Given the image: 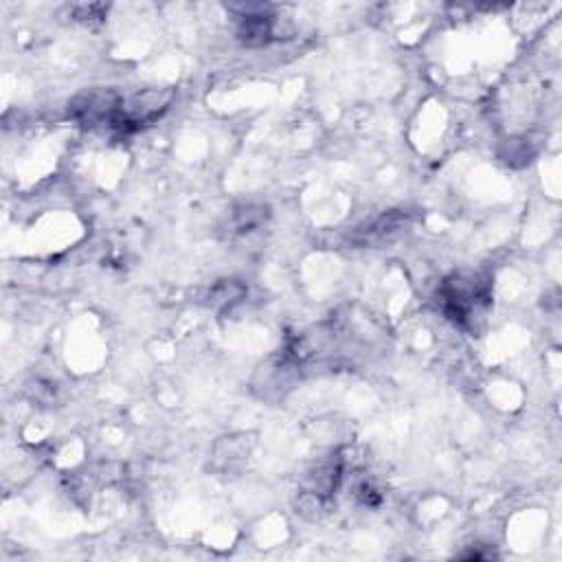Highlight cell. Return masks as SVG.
Masks as SVG:
<instances>
[{"instance_id":"3","label":"cell","mask_w":562,"mask_h":562,"mask_svg":"<svg viewBox=\"0 0 562 562\" xmlns=\"http://www.w3.org/2000/svg\"><path fill=\"white\" fill-rule=\"evenodd\" d=\"M238 36L244 44H249V47H262V44H266L268 40L273 38L271 16H266L262 7L246 9V14L242 16V25H240Z\"/></svg>"},{"instance_id":"2","label":"cell","mask_w":562,"mask_h":562,"mask_svg":"<svg viewBox=\"0 0 562 562\" xmlns=\"http://www.w3.org/2000/svg\"><path fill=\"white\" fill-rule=\"evenodd\" d=\"M123 104V99L115 91H88L77 95L71 106L69 115L86 126H97V123H112Z\"/></svg>"},{"instance_id":"1","label":"cell","mask_w":562,"mask_h":562,"mask_svg":"<svg viewBox=\"0 0 562 562\" xmlns=\"http://www.w3.org/2000/svg\"><path fill=\"white\" fill-rule=\"evenodd\" d=\"M490 299L488 281L479 275H453L442 288V306L448 319L455 323H470L481 317Z\"/></svg>"},{"instance_id":"4","label":"cell","mask_w":562,"mask_h":562,"mask_svg":"<svg viewBox=\"0 0 562 562\" xmlns=\"http://www.w3.org/2000/svg\"><path fill=\"white\" fill-rule=\"evenodd\" d=\"M404 224H407V216H402V213H385V216H380L372 222H367L365 227L358 229L356 233V240L358 242H363V244H372V242H382V240H387L391 238L393 233H398Z\"/></svg>"}]
</instances>
